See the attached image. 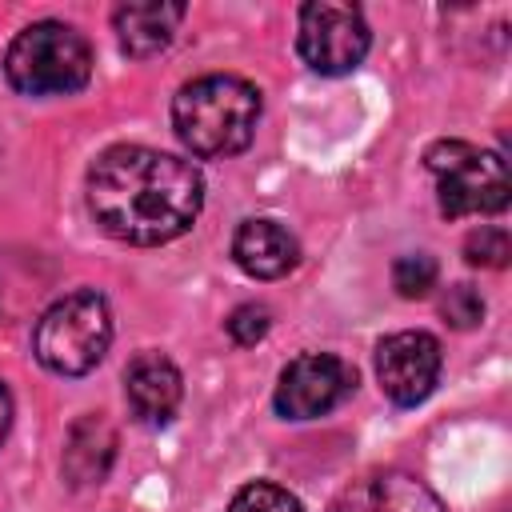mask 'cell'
<instances>
[{
  "instance_id": "obj_8",
  "label": "cell",
  "mask_w": 512,
  "mask_h": 512,
  "mask_svg": "<svg viewBox=\"0 0 512 512\" xmlns=\"http://www.w3.org/2000/svg\"><path fill=\"white\" fill-rule=\"evenodd\" d=\"M440 364V340L428 332H392L376 344V380L384 396L400 408H412L432 396Z\"/></svg>"
},
{
  "instance_id": "obj_15",
  "label": "cell",
  "mask_w": 512,
  "mask_h": 512,
  "mask_svg": "<svg viewBox=\"0 0 512 512\" xmlns=\"http://www.w3.org/2000/svg\"><path fill=\"white\" fill-rule=\"evenodd\" d=\"M228 512H304V508H300V500L288 488L268 484V480H256V484H244L232 496Z\"/></svg>"
},
{
  "instance_id": "obj_5",
  "label": "cell",
  "mask_w": 512,
  "mask_h": 512,
  "mask_svg": "<svg viewBox=\"0 0 512 512\" xmlns=\"http://www.w3.org/2000/svg\"><path fill=\"white\" fill-rule=\"evenodd\" d=\"M428 172L436 176L440 212L448 220L460 216H492L508 208L512 180L508 164L492 148H476L468 140H440L428 148Z\"/></svg>"
},
{
  "instance_id": "obj_16",
  "label": "cell",
  "mask_w": 512,
  "mask_h": 512,
  "mask_svg": "<svg viewBox=\"0 0 512 512\" xmlns=\"http://www.w3.org/2000/svg\"><path fill=\"white\" fill-rule=\"evenodd\" d=\"M464 256L468 264L476 268H504L508 256H512V240L504 228H476L468 240H464Z\"/></svg>"
},
{
  "instance_id": "obj_3",
  "label": "cell",
  "mask_w": 512,
  "mask_h": 512,
  "mask_svg": "<svg viewBox=\"0 0 512 512\" xmlns=\"http://www.w3.org/2000/svg\"><path fill=\"white\" fill-rule=\"evenodd\" d=\"M4 76L24 96H68L92 76L88 40L64 20H36L20 28L4 52Z\"/></svg>"
},
{
  "instance_id": "obj_6",
  "label": "cell",
  "mask_w": 512,
  "mask_h": 512,
  "mask_svg": "<svg viewBox=\"0 0 512 512\" xmlns=\"http://www.w3.org/2000/svg\"><path fill=\"white\" fill-rule=\"evenodd\" d=\"M372 32L356 4L340 0H312L300 8L296 48L300 60L320 76H344L368 56Z\"/></svg>"
},
{
  "instance_id": "obj_13",
  "label": "cell",
  "mask_w": 512,
  "mask_h": 512,
  "mask_svg": "<svg viewBox=\"0 0 512 512\" xmlns=\"http://www.w3.org/2000/svg\"><path fill=\"white\" fill-rule=\"evenodd\" d=\"M352 512H444V504L424 480L408 472H380L356 492Z\"/></svg>"
},
{
  "instance_id": "obj_9",
  "label": "cell",
  "mask_w": 512,
  "mask_h": 512,
  "mask_svg": "<svg viewBox=\"0 0 512 512\" xmlns=\"http://www.w3.org/2000/svg\"><path fill=\"white\" fill-rule=\"evenodd\" d=\"M124 396H128V408L140 424L160 428L176 416L180 396H184V380L168 356L140 352L124 372Z\"/></svg>"
},
{
  "instance_id": "obj_2",
  "label": "cell",
  "mask_w": 512,
  "mask_h": 512,
  "mask_svg": "<svg viewBox=\"0 0 512 512\" xmlns=\"http://www.w3.org/2000/svg\"><path fill=\"white\" fill-rule=\"evenodd\" d=\"M260 124V92L244 76H200L172 100V128L180 144L200 160L236 156L252 144Z\"/></svg>"
},
{
  "instance_id": "obj_11",
  "label": "cell",
  "mask_w": 512,
  "mask_h": 512,
  "mask_svg": "<svg viewBox=\"0 0 512 512\" xmlns=\"http://www.w3.org/2000/svg\"><path fill=\"white\" fill-rule=\"evenodd\" d=\"M184 20V4H168V0H136V4H120L112 24H116V40L128 56H156L172 44L176 24Z\"/></svg>"
},
{
  "instance_id": "obj_17",
  "label": "cell",
  "mask_w": 512,
  "mask_h": 512,
  "mask_svg": "<svg viewBox=\"0 0 512 512\" xmlns=\"http://www.w3.org/2000/svg\"><path fill=\"white\" fill-rule=\"evenodd\" d=\"M224 328H228V336H232L240 348H252V344H260V340L268 336L272 312H268L264 304H240V308L224 320Z\"/></svg>"
},
{
  "instance_id": "obj_10",
  "label": "cell",
  "mask_w": 512,
  "mask_h": 512,
  "mask_svg": "<svg viewBox=\"0 0 512 512\" xmlns=\"http://www.w3.org/2000/svg\"><path fill=\"white\" fill-rule=\"evenodd\" d=\"M232 260L256 280H280L300 264V240L276 220H244L232 236Z\"/></svg>"
},
{
  "instance_id": "obj_18",
  "label": "cell",
  "mask_w": 512,
  "mask_h": 512,
  "mask_svg": "<svg viewBox=\"0 0 512 512\" xmlns=\"http://www.w3.org/2000/svg\"><path fill=\"white\" fill-rule=\"evenodd\" d=\"M440 312H444V320L452 328H476L484 320V300H480V292L472 284H456V288H448Z\"/></svg>"
},
{
  "instance_id": "obj_12",
  "label": "cell",
  "mask_w": 512,
  "mask_h": 512,
  "mask_svg": "<svg viewBox=\"0 0 512 512\" xmlns=\"http://www.w3.org/2000/svg\"><path fill=\"white\" fill-rule=\"evenodd\" d=\"M112 452H116V432L100 416H84L68 432V448H64L68 480L72 484H100L108 464H112Z\"/></svg>"
},
{
  "instance_id": "obj_4",
  "label": "cell",
  "mask_w": 512,
  "mask_h": 512,
  "mask_svg": "<svg viewBox=\"0 0 512 512\" xmlns=\"http://www.w3.org/2000/svg\"><path fill=\"white\" fill-rule=\"evenodd\" d=\"M112 344V308L100 292L80 288L60 296L36 324L32 352L56 376L92 372Z\"/></svg>"
},
{
  "instance_id": "obj_7",
  "label": "cell",
  "mask_w": 512,
  "mask_h": 512,
  "mask_svg": "<svg viewBox=\"0 0 512 512\" xmlns=\"http://www.w3.org/2000/svg\"><path fill=\"white\" fill-rule=\"evenodd\" d=\"M352 384H356V372L340 356L304 352L284 364L272 404L284 420H316V416H328L336 404H344Z\"/></svg>"
},
{
  "instance_id": "obj_1",
  "label": "cell",
  "mask_w": 512,
  "mask_h": 512,
  "mask_svg": "<svg viewBox=\"0 0 512 512\" xmlns=\"http://www.w3.org/2000/svg\"><path fill=\"white\" fill-rule=\"evenodd\" d=\"M200 208V168L160 148L116 144L88 172V212L124 244H168L196 224Z\"/></svg>"
},
{
  "instance_id": "obj_14",
  "label": "cell",
  "mask_w": 512,
  "mask_h": 512,
  "mask_svg": "<svg viewBox=\"0 0 512 512\" xmlns=\"http://www.w3.org/2000/svg\"><path fill=\"white\" fill-rule=\"evenodd\" d=\"M436 276H440V268H436V260H432L428 252H408V256H400V260L392 264V284H396V292L408 296V300L428 296V292L436 288Z\"/></svg>"
},
{
  "instance_id": "obj_19",
  "label": "cell",
  "mask_w": 512,
  "mask_h": 512,
  "mask_svg": "<svg viewBox=\"0 0 512 512\" xmlns=\"http://www.w3.org/2000/svg\"><path fill=\"white\" fill-rule=\"evenodd\" d=\"M8 428H12V396H8V388L0 384V444H4Z\"/></svg>"
}]
</instances>
